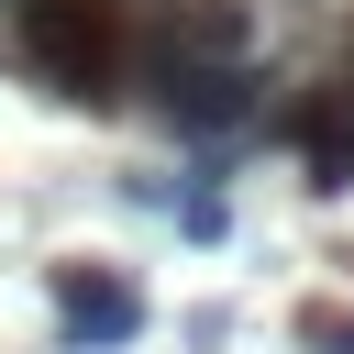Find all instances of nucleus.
<instances>
[{"label":"nucleus","instance_id":"f257e3e1","mask_svg":"<svg viewBox=\"0 0 354 354\" xmlns=\"http://www.w3.org/2000/svg\"><path fill=\"white\" fill-rule=\"evenodd\" d=\"M122 88L155 100L166 133H232L254 122V11L243 0H144L122 33Z\"/></svg>","mask_w":354,"mask_h":354},{"label":"nucleus","instance_id":"f03ea898","mask_svg":"<svg viewBox=\"0 0 354 354\" xmlns=\"http://www.w3.org/2000/svg\"><path fill=\"white\" fill-rule=\"evenodd\" d=\"M11 22H22V66L55 100H77V111L122 100V33H133L122 0H11Z\"/></svg>","mask_w":354,"mask_h":354},{"label":"nucleus","instance_id":"7ed1b4c3","mask_svg":"<svg viewBox=\"0 0 354 354\" xmlns=\"http://www.w3.org/2000/svg\"><path fill=\"white\" fill-rule=\"evenodd\" d=\"M277 133H288V155H299V188H321V199L354 188V77H310Z\"/></svg>","mask_w":354,"mask_h":354},{"label":"nucleus","instance_id":"20e7f679","mask_svg":"<svg viewBox=\"0 0 354 354\" xmlns=\"http://www.w3.org/2000/svg\"><path fill=\"white\" fill-rule=\"evenodd\" d=\"M44 299H55V332H66V343H88V354H111V343H133V332H144V288H133V277H111V266H55V277H44Z\"/></svg>","mask_w":354,"mask_h":354},{"label":"nucleus","instance_id":"39448f33","mask_svg":"<svg viewBox=\"0 0 354 354\" xmlns=\"http://www.w3.org/2000/svg\"><path fill=\"white\" fill-rule=\"evenodd\" d=\"M177 221H188L199 243H221V232H232V199H221V188H188V199H177Z\"/></svg>","mask_w":354,"mask_h":354},{"label":"nucleus","instance_id":"423d86ee","mask_svg":"<svg viewBox=\"0 0 354 354\" xmlns=\"http://www.w3.org/2000/svg\"><path fill=\"white\" fill-rule=\"evenodd\" d=\"M299 343H310V354H354V310H310Z\"/></svg>","mask_w":354,"mask_h":354}]
</instances>
